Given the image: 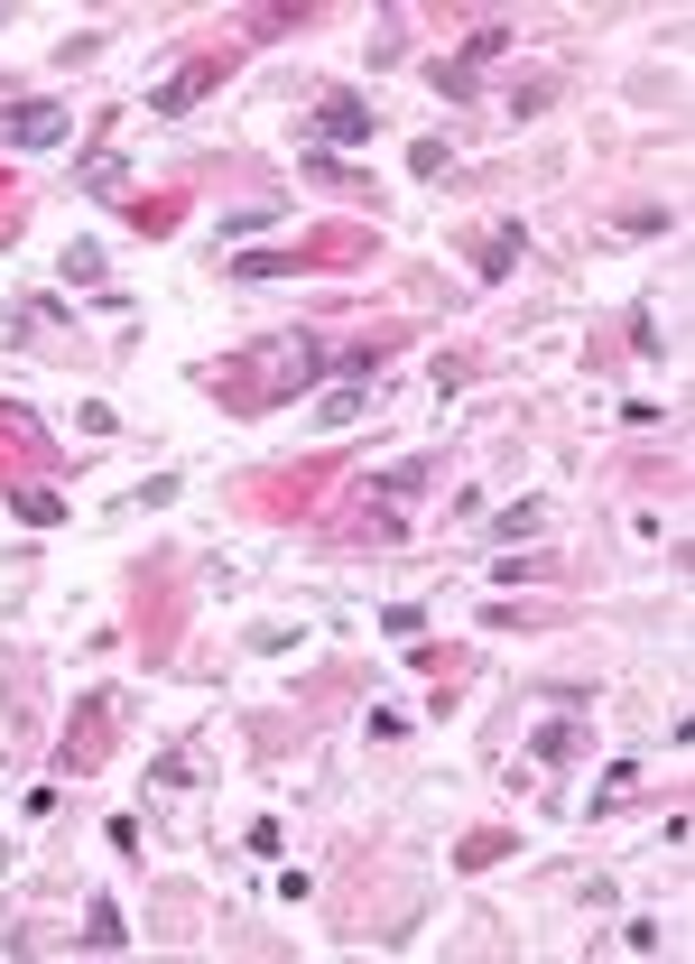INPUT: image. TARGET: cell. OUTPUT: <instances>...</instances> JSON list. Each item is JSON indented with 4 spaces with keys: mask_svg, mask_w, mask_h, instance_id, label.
Instances as JSON below:
<instances>
[{
    "mask_svg": "<svg viewBox=\"0 0 695 964\" xmlns=\"http://www.w3.org/2000/svg\"><path fill=\"white\" fill-rule=\"evenodd\" d=\"M74 130V112H57V102H19V112H0V149H57Z\"/></svg>",
    "mask_w": 695,
    "mask_h": 964,
    "instance_id": "6da1fadb",
    "label": "cell"
},
{
    "mask_svg": "<svg viewBox=\"0 0 695 964\" xmlns=\"http://www.w3.org/2000/svg\"><path fill=\"white\" fill-rule=\"evenodd\" d=\"M492 57H510V29H501V19H492V29H473V38H463V65H446L436 84H446V93H463V84H473V65H492Z\"/></svg>",
    "mask_w": 695,
    "mask_h": 964,
    "instance_id": "7a4b0ae2",
    "label": "cell"
},
{
    "mask_svg": "<svg viewBox=\"0 0 695 964\" xmlns=\"http://www.w3.org/2000/svg\"><path fill=\"white\" fill-rule=\"evenodd\" d=\"M10 510H19V519H38V529H47V519H65L57 491H10Z\"/></svg>",
    "mask_w": 695,
    "mask_h": 964,
    "instance_id": "52a82bcc",
    "label": "cell"
},
{
    "mask_svg": "<svg viewBox=\"0 0 695 964\" xmlns=\"http://www.w3.org/2000/svg\"><path fill=\"white\" fill-rule=\"evenodd\" d=\"M65 278H84V288H93V278H102V251H93V242H74V251H65Z\"/></svg>",
    "mask_w": 695,
    "mask_h": 964,
    "instance_id": "30bf717a",
    "label": "cell"
},
{
    "mask_svg": "<svg viewBox=\"0 0 695 964\" xmlns=\"http://www.w3.org/2000/svg\"><path fill=\"white\" fill-rule=\"evenodd\" d=\"M316 130H325V140H371V130H380V112H371L362 93H334L325 112H316Z\"/></svg>",
    "mask_w": 695,
    "mask_h": 964,
    "instance_id": "3957f363",
    "label": "cell"
},
{
    "mask_svg": "<svg viewBox=\"0 0 695 964\" xmlns=\"http://www.w3.org/2000/svg\"><path fill=\"white\" fill-rule=\"evenodd\" d=\"M520 251H529V242H520V232H510V223H501V232H492V242H482V278H501V270H510V260H520Z\"/></svg>",
    "mask_w": 695,
    "mask_h": 964,
    "instance_id": "5b68a950",
    "label": "cell"
},
{
    "mask_svg": "<svg viewBox=\"0 0 695 964\" xmlns=\"http://www.w3.org/2000/svg\"><path fill=\"white\" fill-rule=\"evenodd\" d=\"M232 270H242V278H278V270H297V251H242Z\"/></svg>",
    "mask_w": 695,
    "mask_h": 964,
    "instance_id": "8992f818",
    "label": "cell"
},
{
    "mask_svg": "<svg viewBox=\"0 0 695 964\" xmlns=\"http://www.w3.org/2000/svg\"><path fill=\"white\" fill-rule=\"evenodd\" d=\"M84 936H93V946H121V909H112V900H93V927H84Z\"/></svg>",
    "mask_w": 695,
    "mask_h": 964,
    "instance_id": "9c48e42d",
    "label": "cell"
},
{
    "mask_svg": "<svg viewBox=\"0 0 695 964\" xmlns=\"http://www.w3.org/2000/svg\"><path fill=\"white\" fill-rule=\"evenodd\" d=\"M529 751H538V761H575V723H548V733H538Z\"/></svg>",
    "mask_w": 695,
    "mask_h": 964,
    "instance_id": "ba28073f",
    "label": "cell"
},
{
    "mask_svg": "<svg viewBox=\"0 0 695 964\" xmlns=\"http://www.w3.org/2000/svg\"><path fill=\"white\" fill-rule=\"evenodd\" d=\"M204 84H214V65H176V74H167V84H159V93H149V112H186V102H195Z\"/></svg>",
    "mask_w": 695,
    "mask_h": 964,
    "instance_id": "277c9868",
    "label": "cell"
}]
</instances>
